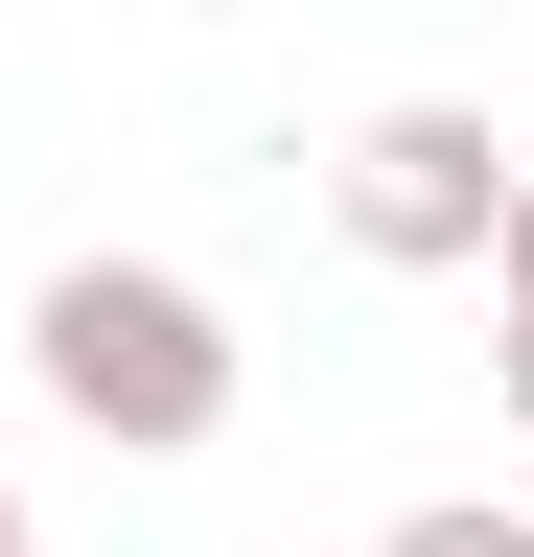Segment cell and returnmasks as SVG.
Here are the masks:
<instances>
[{
  "label": "cell",
  "mask_w": 534,
  "mask_h": 557,
  "mask_svg": "<svg viewBox=\"0 0 534 557\" xmlns=\"http://www.w3.org/2000/svg\"><path fill=\"white\" fill-rule=\"evenodd\" d=\"M464 278H488V302L534 325V163H511V209H488V256H464Z\"/></svg>",
  "instance_id": "277c9868"
},
{
  "label": "cell",
  "mask_w": 534,
  "mask_h": 557,
  "mask_svg": "<svg viewBox=\"0 0 534 557\" xmlns=\"http://www.w3.org/2000/svg\"><path fill=\"white\" fill-rule=\"evenodd\" d=\"M372 557H534V511H488V487H442V511H395Z\"/></svg>",
  "instance_id": "3957f363"
},
{
  "label": "cell",
  "mask_w": 534,
  "mask_h": 557,
  "mask_svg": "<svg viewBox=\"0 0 534 557\" xmlns=\"http://www.w3.org/2000/svg\"><path fill=\"white\" fill-rule=\"evenodd\" d=\"M488 395H511V442H534V325H511V348H488Z\"/></svg>",
  "instance_id": "5b68a950"
},
{
  "label": "cell",
  "mask_w": 534,
  "mask_h": 557,
  "mask_svg": "<svg viewBox=\"0 0 534 557\" xmlns=\"http://www.w3.org/2000/svg\"><path fill=\"white\" fill-rule=\"evenodd\" d=\"M488 209H511L488 94H372L349 139H325V233H349L372 278H464V256H488Z\"/></svg>",
  "instance_id": "7a4b0ae2"
},
{
  "label": "cell",
  "mask_w": 534,
  "mask_h": 557,
  "mask_svg": "<svg viewBox=\"0 0 534 557\" xmlns=\"http://www.w3.org/2000/svg\"><path fill=\"white\" fill-rule=\"evenodd\" d=\"M24 372H47V418L116 442V465H210L233 395H256V348H233V302H210L186 256H47Z\"/></svg>",
  "instance_id": "6da1fadb"
},
{
  "label": "cell",
  "mask_w": 534,
  "mask_h": 557,
  "mask_svg": "<svg viewBox=\"0 0 534 557\" xmlns=\"http://www.w3.org/2000/svg\"><path fill=\"white\" fill-rule=\"evenodd\" d=\"M0 557H24V487H0Z\"/></svg>",
  "instance_id": "8992f818"
}]
</instances>
